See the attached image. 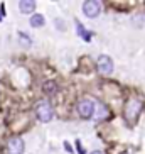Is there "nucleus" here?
<instances>
[{
	"label": "nucleus",
	"mask_w": 145,
	"mask_h": 154,
	"mask_svg": "<svg viewBox=\"0 0 145 154\" xmlns=\"http://www.w3.org/2000/svg\"><path fill=\"white\" fill-rule=\"evenodd\" d=\"M36 117L39 122L42 124H47L52 120V117H54V110H52V107H51L49 102H46V100H41V102H37L36 105Z\"/></svg>",
	"instance_id": "nucleus-1"
},
{
	"label": "nucleus",
	"mask_w": 145,
	"mask_h": 154,
	"mask_svg": "<svg viewBox=\"0 0 145 154\" xmlns=\"http://www.w3.org/2000/svg\"><path fill=\"white\" fill-rule=\"evenodd\" d=\"M101 12V5L100 2H95V0H88V2H84L83 4V14L86 15V17L90 19H95L98 17Z\"/></svg>",
	"instance_id": "nucleus-4"
},
{
	"label": "nucleus",
	"mask_w": 145,
	"mask_h": 154,
	"mask_svg": "<svg viewBox=\"0 0 145 154\" xmlns=\"http://www.w3.org/2000/svg\"><path fill=\"white\" fill-rule=\"evenodd\" d=\"M44 91L47 93V95H52V93H56V83H54V82L44 83Z\"/></svg>",
	"instance_id": "nucleus-11"
},
{
	"label": "nucleus",
	"mask_w": 145,
	"mask_h": 154,
	"mask_svg": "<svg viewBox=\"0 0 145 154\" xmlns=\"http://www.w3.org/2000/svg\"><path fill=\"white\" fill-rule=\"evenodd\" d=\"M0 20H2V15H0Z\"/></svg>",
	"instance_id": "nucleus-13"
},
{
	"label": "nucleus",
	"mask_w": 145,
	"mask_h": 154,
	"mask_svg": "<svg viewBox=\"0 0 145 154\" xmlns=\"http://www.w3.org/2000/svg\"><path fill=\"white\" fill-rule=\"evenodd\" d=\"M110 115V112H108V109H106V105H103V103H98V107H96V120H105V119Z\"/></svg>",
	"instance_id": "nucleus-8"
},
{
	"label": "nucleus",
	"mask_w": 145,
	"mask_h": 154,
	"mask_svg": "<svg viewBox=\"0 0 145 154\" xmlns=\"http://www.w3.org/2000/svg\"><path fill=\"white\" fill-rule=\"evenodd\" d=\"M76 27H78V32H79V36L84 39V41H91V36H90V32L86 31V29L81 26V22H76Z\"/></svg>",
	"instance_id": "nucleus-10"
},
{
	"label": "nucleus",
	"mask_w": 145,
	"mask_h": 154,
	"mask_svg": "<svg viewBox=\"0 0 145 154\" xmlns=\"http://www.w3.org/2000/svg\"><path fill=\"white\" fill-rule=\"evenodd\" d=\"M91 154H105V152H103V151H93Z\"/></svg>",
	"instance_id": "nucleus-12"
},
{
	"label": "nucleus",
	"mask_w": 145,
	"mask_h": 154,
	"mask_svg": "<svg viewBox=\"0 0 145 154\" xmlns=\"http://www.w3.org/2000/svg\"><path fill=\"white\" fill-rule=\"evenodd\" d=\"M78 113L83 119H91L95 113V103L91 98H81L78 102Z\"/></svg>",
	"instance_id": "nucleus-3"
},
{
	"label": "nucleus",
	"mask_w": 145,
	"mask_h": 154,
	"mask_svg": "<svg viewBox=\"0 0 145 154\" xmlns=\"http://www.w3.org/2000/svg\"><path fill=\"white\" fill-rule=\"evenodd\" d=\"M98 69H100L101 75H110L113 71V59L108 54H101L98 58Z\"/></svg>",
	"instance_id": "nucleus-5"
},
{
	"label": "nucleus",
	"mask_w": 145,
	"mask_h": 154,
	"mask_svg": "<svg viewBox=\"0 0 145 154\" xmlns=\"http://www.w3.org/2000/svg\"><path fill=\"white\" fill-rule=\"evenodd\" d=\"M19 10L22 14H32L36 10V2H32V0H20L19 2Z\"/></svg>",
	"instance_id": "nucleus-7"
},
{
	"label": "nucleus",
	"mask_w": 145,
	"mask_h": 154,
	"mask_svg": "<svg viewBox=\"0 0 145 154\" xmlns=\"http://www.w3.org/2000/svg\"><path fill=\"white\" fill-rule=\"evenodd\" d=\"M142 100H130V102H127V105H125V119H127L128 122H133L138 115H140V110H142Z\"/></svg>",
	"instance_id": "nucleus-2"
},
{
	"label": "nucleus",
	"mask_w": 145,
	"mask_h": 154,
	"mask_svg": "<svg viewBox=\"0 0 145 154\" xmlns=\"http://www.w3.org/2000/svg\"><path fill=\"white\" fill-rule=\"evenodd\" d=\"M46 24V19H44V15H41V14H34L31 17V26L32 27H42Z\"/></svg>",
	"instance_id": "nucleus-9"
},
{
	"label": "nucleus",
	"mask_w": 145,
	"mask_h": 154,
	"mask_svg": "<svg viewBox=\"0 0 145 154\" xmlns=\"http://www.w3.org/2000/svg\"><path fill=\"white\" fill-rule=\"evenodd\" d=\"M24 149H25V146H24V140L20 137H12L7 144L9 154H24Z\"/></svg>",
	"instance_id": "nucleus-6"
}]
</instances>
